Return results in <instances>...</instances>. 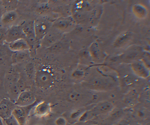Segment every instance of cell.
Here are the masks:
<instances>
[{"label":"cell","mask_w":150,"mask_h":125,"mask_svg":"<svg viewBox=\"0 0 150 125\" xmlns=\"http://www.w3.org/2000/svg\"><path fill=\"white\" fill-rule=\"evenodd\" d=\"M113 107V104L110 102H101L96 104L91 110L84 112L81 119L83 122L87 121L95 117L108 113L112 110Z\"/></svg>","instance_id":"1"},{"label":"cell","mask_w":150,"mask_h":125,"mask_svg":"<svg viewBox=\"0 0 150 125\" xmlns=\"http://www.w3.org/2000/svg\"><path fill=\"white\" fill-rule=\"evenodd\" d=\"M20 25H13L8 28L5 41L9 44L18 40L23 39L25 36Z\"/></svg>","instance_id":"2"},{"label":"cell","mask_w":150,"mask_h":125,"mask_svg":"<svg viewBox=\"0 0 150 125\" xmlns=\"http://www.w3.org/2000/svg\"><path fill=\"white\" fill-rule=\"evenodd\" d=\"M35 81L37 85L43 88L50 86L53 81L52 76L48 72L45 70L38 71L35 76Z\"/></svg>","instance_id":"3"},{"label":"cell","mask_w":150,"mask_h":125,"mask_svg":"<svg viewBox=\"0 0 150 125\" xmlns=\"http://www.w3.org/2000/svg\"><path fill=\"white\" fill-rule=\"evenodd\" d=\"M30 105L24 107L18 106L15 107L13 110L12 114L16 118L20 125H24L25 124L29 113L30 108L29 107Z\"/></svg>","instance_id":"4"},{"label":"cell","mask_w":150,"mask_h":125,"mask_svg":"<svg viewBox=\"0 0 150 125\" xmlns=\"http://www.w3.org/2000/svg\"><path fill=\"white\" fill-rule=\"evenodd\" d=\"M35 101L33 93L28 91H25L20 93L16 100L15 104L18 106H27L34 104Z\"/></svg>","instance_id":"5"},{"label":"cell","mask_w":150,"mask_h":125,"mask_svg":"<svg viewBox=\"0 0 150 125\" xmlns=\"http://www.w3.org/2000/svg\"><path fill=\"white\" fill-rule=\"evenodd\" d=\"M18 18V15L14 11L5 12L1 18L0 25L8 28L14 25Z\"/></svg>","instance_id":"6"},{"label":"cell","mask_w":150,"mask_h":125,"mask_svg":"<svg viewBox=\"0 0 150 125\" xmlns=\"http://www.w3.org/2000/svg\"><path fill=\"white\" fill-rule=\"evenodd\" d=\"M15 107L10 101L4 99L0 103V117L3 120L12 114Z\"/></svg>","instance_id":"7"},{"label":"cell","mask_w":150,"mask_h":125,"mask_svg":"<svg viewBox=\"0 0 150 125\" xmlns=\"http://www.w3.org/2000/svg\"><path fill=\"white\" fill-rule=\"evenodd\" d=\"M50 107L47 103L43 101L37 104L35 107L34 114L38 117L47 115L50 112Z\"/></svg>","instance_id":"8"},{"label":"cell","mask_w":150,"mask_h":125,"mask_svg":"<svg viewBox=\"0 0 150 125\" xmlns=\"http://www.w3.org/2000/svg\"><path fill=\"white\" fill-rule=\"evenodd\" d=\"M131 67L133 72L139 77L146 78L149 75L148 69L140 63H134L132 65Z\"/></svg>","instance_id":"9"},{"label":"cell","mask_w":150,"mask_h":125,"mask_svg":"<svg viewBox=\"0 0 150 125\" xmlns=\"http://www.w3.org/2000/svg\"><path fill=\"white\" fill-rule=\"evenodd\" d=\"M110 84L108 80L103 78L95 79L90 82L91 86L96 89H105L109 87Z\"/></svg>","instance_id":"10"},{"label":"cell","mask_w":150,"mask_h":125,"mask_svg":"<svg viewBox=\"0 0 150 125\" xmlns=\"http://www.w3.org/2000/svg\"><path fill=\"white\" fill-rule=\"evenodd\" d=\"M8 47L11 50L16 52L24 50L27 48V45L23 39H21L9 44Z\"/></svg>","instance_id":"11"},{"label":"cell","mask_w":150,"mask_h":125,"mask_svg":"<svg viewBox=\"0 0 150 125\" xmlns=\"http://www.w3.org/2000/svg\"><path fill=\"white\" fill-rule=\"evenodd\" d=\"M2 2L5 12L14 11L18 4L16 0H4Z\"/></svg>","instance_id":"12"},{"label":"cell","mask_w":150,"mask_h":125,"mask_svg":"<svg viewBox=\"0 0 150 125\" xmlns=\"http://www.w3.org/2000/svg\"><path fill=\"white\" fill-rule=\"evenodd\" d=\"M24 50L15 52L13 56L12 59L14 62H20L25 58L26 54Z\"/></svg>","instance_id":"13"},{"label":"cell","mask_w":150,"mask_h":125,"mask_svg":"<svg viewBox=\"0 0 150 125\" xmlns=\"http://www.w3.org/2000/svg\"><path fill=\"white\" fill-rule=\"evenodd\" d=\"M3 121L6 125H20L16 118L12 114Z\"/></svg>","instance_id":"14"},{"label":"cell","mask_w":150,"mask_h":125,"mask_svg":"<svg viewBox=\"0 0 150 125\" xmlns=\"http://www.w3.org/2000/svg\"><path fill=\"white\" fill-rule=\"evenodd\" d=\"M82 97V96L81 93L77 91L72 92L69 95V99L71 100L74 102L80 100Z\"/></svg>","instance_id":"15"},{"label":"cell","mask_w":150,"mask_h":125,"mask_svg":"<svg viewBox=\"0 0 150 125\" xmlns=\"http://www.w3.org/2000/svg\"><path fill=\"white\" fill-rule=\"evenodd\" d=\"M8 28L0 25V45L5 41V36Z\"/></svg>","instance_id":"16"},{"label":"cell","mask_w":150,"mask_h":125,"mask_svg":"<svg viewBox=\"0 0 150 125\" xmlns=\"http://www.w3.org/2000/svg\"><path fill=\"white\" fill-rule=\"evenodd\" d=\"M83 113L80 110L75 111L70 114V117L72 119H78Z\"/></svg>","instance_id":"17"},{"label":"cell","mask_w":150,"mask_h":125,"mask_svg":"<svg viewBox=\"0 0 150 125\" xmlns=\"http://www.w3.org/2000/svg\"><path fill=\"white\" fill-rule=\"evenodd\" d=\"M67 122L65 119L62 117H59L57 118L55 121L56 125H66Z\"/></svg>","instance_id":"18"},{"label":"cell","mask_w":150,"mask_h":125,"mask_svg":"<svg viewBox=\"0 0 150 125\" xmlns=\"http://www.w3.org/2000/svg\"><path fill=\"white\" fill-rule=\"evenodd\" d=\"M82 71H75L73 74V76L76 78H79L82 77L83 75Z\"/></svg>","instance_id":"19"},{"label":"cell","mask_w":150,"mask_h":125,"mask_svg":"<svg viewBox=\"0 0 150 125\" xmlns=\"http://www.w3.org/2000/svg\"><path fill=\"white\" fill-rule=\"evenodd\" d=\"M5 12L3 6L2 1H0V21L3 14Z\"/></svg>","instance_id":"20"},{"label":"cell","mask_w":150,"mask_h":125,"mask_svg":"<svg viewBox=\"0 0 150 125\" xmlns=\"http://www.w3.org/2000/svg\"><path fill=\"white\" fill-rule=\"evenodd\" d=\"M0 125H4L3 120L0 117Z\"/></svg>","instance_id":"21"},{"label":"cell","mask_w":150,"mask_h":125,"mask_svg":"<svg viewBox=\"0 0 150 125\" xmlns=\"http://www.w3.org/2000/svg\"><path fill=\"white\" fill-rule=\"evenodd\" d=\"M43 125L42 124H36V125Z\"/></svg>","instance_id":"22"}]
</instances>
